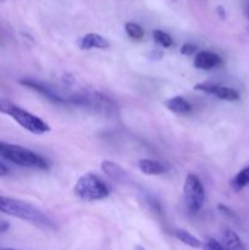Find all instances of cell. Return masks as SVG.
Masks as SVG:
<instances>
[{"label":"cell","instance_id":"obj_6","mask_svg":"<svg viewBox=\"0 0 249 250\" xmlns=\"http://www.w3.org/2000/svg\"><path fill=\"white\" fill-rule=\"evenodd\" d=\"M194 89L208 93V94H214L216 98L221 100H226V102H236V100L239 99V93L237 90H234L233 88L224 87V85L199 83V84H195Z\"/></svg>","mask_w":249,"mask_h":250},{"label":"cell","instance_id":"obj_5","mask_svg":"<svg viewBox=\"0 0 249 250\" xmlns=\"http://www.w3.org/2000/svg\"><path fill=\"white\" fill-rule=\"evenodd\" d=\"M183 193L187 209L190 212L199 211L205 202V189L198 176L188 173L183 186Z\"/></svg>","mask_w":249,"mask_h":250},{"label":"cell","instance_id":"obj_2","mask_svg":"<svg viewBox=\"0 0 249 250\" xmlns=\"http://www.w3.org/2000/svg\"><path fill=\"white\" fill-rule=\"evenodd\" d=\"M0 212L17 217V219L24 220V221L32 222L34 225H39V226L50 225L48 217L43 212L39 211L37 208L32 207L28 203L12 199V198L1 197V195H0Z\"/></svg>","mask_w":249,"mask_h":250},{"label":"cell","instance_id":"obj_11","mask_svg":"<svg viewBox=\"0 0 249 250\" xmlns=\"http://www.w3.org/2000/svg\"><path fill=\"white\" fill-rule=\"evenodd\" d=\"M138 168L144 175H161L168 171V166L160 161L151 160V159H142L138 161Z\"/></svg>","mask_w":249,"mask_h":250},{"label":"cell","instance_id":"obj_15","mask_svg":"<svg viewBox=\"0 0 249 250\" xmlns=\"http://www.w3.org/2000/svg\"><path fill=\"white\" fill-rule=\"evenodd\" d=\"M175 237L180 242H182L186 246L190 247V248H200L202 247V242L194 237L193 234H190L189 232L185 231V229H176L175 231Z\"/></svg>","mask_w":249,"mask_h":250},{"label":"cell","instance_id":"obj_24","mask_svg":"<svg viewBox=\"0 0 249 250\" xmlns=\"http://www.w3.org/2000/svg\"><path fill=\"white\" fill-rule=\"evenodd\" d=\"M133 250H146V249L144 248V247H142V246H136V247H134Z\"/></svg>","mask_w":249,"mask_h":250},{"label":"cell","instance_id":"obj_17","mask_svg":"<svg viewBox=\"0 0 249 250\" xmlns=\"http://www.w3.org/2000/svg\"><path fill=\"white\" fill-rule=\"evenodd\" d=\"M153 38L154 41H155L159 45L163 46V48H170L173 44L172 38L164 31H160V29L153 31Z\"/></svg>","mask_w":249,"mask_h":250},{"label":"cell","instance_id":"obj_10","mask_svg":"<svg viewBox=\"0 0 249 250\" xmlns=\"http://www.w3.org/2000/svg\"><path fill=\"white\" fill-rule=\"evenodd\" d=\"M224 250H246L243 242L233 229L225 227L221 231V242Z\"/></svg>","mask_w":249,"mask_h":250},{"label":"cell","instance_id":"obj_16","mask_svg":"<svg viewBox=\"0 0 249 250\" xmlns=\"http://www.w3.org/2000/svg\"><path fill=\"white\" fill-rule=\"evenodd\" d=\"M124 31L128 34L129 38L134 39V41H141L144 37L143 27L134 23V22H127L126 26H124Z\"/></svg>","mask_w":249,"mask_h":250},{"label":"cell","instance_id":"obj_25","mask_svg":"<svg viewBox=\"0 0 249 250\" xmlns=\"http://www.w3.org/2000/svg\"><path fill=\"white\" fill-rule=\"evenodd\" d=\"M246 12H247V16L249 17V2L247 4V9H246Z\"/></svg>","mask_w":249,"mask_h":250},{"label":"cell","instance_id":"obj_14","mask_svg":"<svg viewBox=\"0 0 249 250\" xmlns=\"http://www.w3.org/2000/svg\"><path fill=\"white\" fill-rule=\"evenodd\" d=\"M247 186H249V166L239 171L231 181V188L236 193L242 192Z\"/></svg>","mask_w":249,"mask_h":250},{"label":"cell","instance_id":"obj_21","mask_svg":"<svg viewBox=\"0 0 249 250\" xmlns=\"http://www.w3.org/2000/svg\"><path fill=\"white\" fill-rule=\"evenodd\" d=\"M7 173H9V168L6 167V165H4V164L0 161V177H4Z\"/></svg>","mask_w":249,"mask_h":250},{"label":"cell","instance_id":"obj_18","mask_svg":"<svg viewBox=\"0 0 249 250\" xmlns=\"http://www.w3.org/2000/svg\"><path fill=\"white\" fill-rule=\"evenodd\" d=\"M203 248H204V250H224L222 244L220 243L219 241H216V239H212V238L207 239V241H205V243L203 244Z\"/></svg>","mask_w":249,"mask_h":250},{"label":"cell","instance_id":"obj_26","mask_svg":"<svg viewBox=\"0 0 249 250\" xmlns=\"http://www.w3.org/2000/svg\"><path fill=\"white\" fill-rule=\"evenodd\" d=\"M0 250H15V249H0Z\"/></svg>","mask_w":249,"mask_h":250},{"label":"cell","instance_id":"obj_1","mask_svg":"<svg viewBox=\"0 0 249 250\" xmlns=\"http://www.w3.org/2000/svg\"><path fill=\"white\" fill-rule=\"evenodd\" d=\"M0 112L14 119L20 126L33 134H44L50 131L46 122L4 98H0Z\"/></svg>","mask_w":249,"mask_h":250},{"label":"cell","instance_id":"obj_20","mask_svg":"<svg viewBox=\"0 0 249 250\" xmlns=\"http://www.w3.org/2000/svg\"><path fill=\"white\" fill-rule=\"evenodd\" d=\"M217 209H219L220 212H222V214H224V215H226L227 217H232V219H233V217H236L234 212L232 211V210L229 209V208H227L226 205L219 204V205H217Z\"/></svg>","mask_w":249,"mask_h":250},{"label":"cell","instance_id":"obj_19","mask_svg":"<svg viewBox=\"0 0 249 250\" xmlns=\"http://www.w3.org/2000/svg\"><path fill=\"white\" fill-rule=\"evenodd\" d=\"M195 51H197V46L193 45V44L190 43H185L180 49V53L182 54V55H187V56L193 55Z\"/></svg>","mask_w":249,"mask_h":250},{"label":"cell","instance_id":"obj_4","mask_svg":"<svg viewBox=\"0 0 249 250\" xmlns=\"http://www.w3.org/2000/svg\"><path fill=\"white\" fill-rule=\"evenodd\" d=\"M75 194L84 202H97L109 195V188L99 177L85 173L78 178L75 186Z\"/></svg>","mask_w":249,"mask_h":250},{"label":"cell","instance_id":"obj_13","mask_svg":"<svg viewBox=\"0 0 249 250\" xmlns=\"http://www.w3.org/2000/svg\"><path fill=\"white\" fill-rule=\"evenodd\" d=\"M165 106L167 107L170 111L175 112V114H188L192 111V105L182 97H173L170 98L165 102Z\"/></svg>","mask_w":249,"mask_h":250},{"label":"cell","instance_id":"obj_12","mask_svg":"<svg viewBox=\"0 0 249 250\" xmlns=\"http://www.w3.org/2000/svg\"><path fill=\"white\" fill-rule=\"evenodd\" d=\"M102 171L110 177L111 180L116 181L119 183H124L127 181V173L124 168L117 164L112 163L110 160H104L102 163Z\"/></svg>","mask_w":249,"mask_h":250},{"label":"cell","instance_id":"obj_22","mask_svg":"<svg viewBox=\"0 0 249 250\" xmlns=\"http://www.w3.org/2000/svg\"><path fill=\"white\" fill-rule=\"evenodd\" d=\"M62 80H63V82H65V83L68 82V84H72V83L75 82L73 77H72V76H70V75H65V76H63Z\"/></svg>","mask_w":249,"mask_h":250},{"label":"cell","instance_id":"obj_7","mask_svg":"<svg viewBox=\"0 0 249 250\" xmlns=\"http://www.w3.org/2000/svg\"><path fill=\"white\" fill-rule=\"evenodd\" d=\"M19 83L24 85V87L29 88V89L34 90V92L39 93V94H42L46 99L50 100V102L55 103V104H65L66 103V100L62 97H60L59 94H55L48 85L43 84V83L38 82V81L31 80V78H23V80H20Z\"/></svg>","mask_w":249,"mask_h":250},{"label":"cell","instance_id":"obj_8","mask_svg":"<svg viewBox=\"0 0 249 250\" xmlns=\"http://www.w3.org/2000/svg\"><path fill=\"white\" fill-rule=\"evenodd\" d=\"M77 46L81 50H90V49H107L110 43L107 39L97 33H88L81 37L77 41Z\"/></svg>","mask_w":249,"mask_h":250},{"label":"cell","instance_id":"obj_23","mask_svg":"<svg viewBox=\"0 0 249 250\" xmlns=\"http://www.w3.org/2000/svg\"><path fill=\"white\" fill-rule=\"evenodd\" d=\"M217 12H219V15H220V17H221V19H225V9L222 6H219L217 7Z\"/></svg>","mask_w":249,"mask_h":250},{"label":"cell","instance_id":"obj_3","mask_svg":"<svg viewBox=\"0 0 249 250\" xmlns=\"http://www.w3.org/2000/svg\"><path fill=\"white\" fill-rule=\"evenodd\" d=\"M0 155L9 160L10 163L23 166V167L39 168V170H48L49 168L48 161L45 159L42 158L34 151L23 148V146H16V144L0 142Z\"/></svg>","mask_w":249,"mask_h":250},{"label":"cell","instance_id":"obj_9","mask_svg":"<svg viewBox=\"0 0 249 250\" xmlns=\"http://www.w3.org/2000/svg\"><path fill=\"white\" fill-rule=\"evenodd\" d=\"M222 59L212 51H200L194 59V66L198 70H212L221 65Z\"/></svg>","mask_w":249,"mask_h":250}]
</instances>
